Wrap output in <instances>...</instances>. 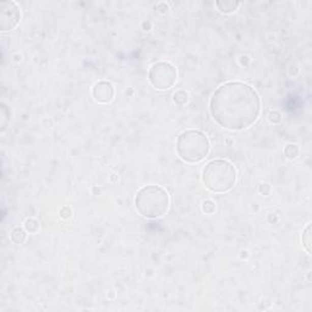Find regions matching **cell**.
Returning <instances> with one entry per match:
<instances>
[{"mask_svg":"<svg viewBox=\"0 0 312 312\" xmlns=\"http://www.w3.org/2000/svg\"><path fill=\"white\" fill-rule=\"evenodd\" d=\"M137 211L143 217L155 220L162 217L169 208V195L159 185H145L138 190L134 199Z\"/></svg>","mask_w":312,"mask_h":312,"instance_id":"obj_2","label":"cell"},{"mask_svg":"<svg viewBox=\"0 0 312 312\" xmlns=\"http://www.w3.org/2000/svg\"><path fill=\"white\" fill-rule=\"evenodd\" d=\"M178 156L188 163H196L206 159L211 149L209 138L203 132L188 129L179 134L176 144Z\"/></svg>","mask_w":312,"mask_h":312,"instance_id":"obj_4","label":"cell"},{"mask_svg":"<svg viewBox=\"0 0 312 312\" xmlns=\"http://www.w3.org/2000/svg\"><path fill=\"white\" fill-rule=\"evenodd\" d=\"M284 155H286L290 160L296 159V157H298V155H299L298 145H295V144L287 145L286 149H284Z\"/></svg>","mask_w":312,"mask_h":312,"instance_id":"obj_11","label":"cell"},{"mask_svg":"<svg viewBox=\"0 0 312 312\" xmlns=\"http://www.w3.org/2000/svg\"><path fill=\"white\" fill-rule=\"evenodd\" d=\"M93 98L97 103L100 104H107L112 100L115 97V88L107 81H100L95 83L93 87Z\"/></svg>","mask_w":312,"mask_h":312,"instance_id":"obj_7","label":"cell"},{"mask_svg":"<svg viewBox=\"0 0 312 312\" xmlns=\"http://www.w3.org/2000/svg\"><path fill=\"white\" fill-rule=\"evenodd\" d=\"M21 21V9L15 2H3L0 4V29L3 32L16 29Z\"/></svg>","mask_w":312,"mask_h":312,"instance_id":"obj_6","label":"cell"},{"mask_svg":"<svg viewBox=\"0 0 312 312\" xmlns=\"http://www.w3.org/2000/svg\"><path fill=\"white\" fill-rule=\"evenodd\" d=\"M24 228H26L27 232H30V233H36V232L39 230V223L36 220H33V218H30V220H27L26 223H24Z\"/></svg>","mask_w":312,"mask_h":312,"instance_id":"obj_13","label":"cell"},{"mask_svg":"<svg viewBox=\"0 0 312 312\" xmlns=\"http://www.w3.org/2000/svg\"><path fill=\"white\" fill-rule=\"evenodd\" d=\"M261 111L260 97L250 86L227 82L216 89L210 100V114L222 128L243 131L254 125Z\"/></svg>","mask_w":312,"mask_h":312,"instance_id":"obj_1","label":"cell"},{"mask_svg":"<svg viewBox=\"0 0 312 312\" xmlns=\"http://www.w3.org/2000/svg\"><path fill=\"white\" fill-rule=\"evenodd\" d=\"M174 100L176 104L178 105H184L188 103V94L184 91H178L175 93Z\"/></svg>","mask_w":312,"mask_h":312,"instance_id":"obj_12","label":"cell"},{"mask_svg":"<svg viewBox=\"0 0 312 312\" xmlns=\"http://www.w3.org/2000/svg\"><path fill=\"white\" fill-rule=\"evenodd\" d=\"M240 5L239 2H234V0H227V2H216V6L221 12L223 14H232L238 9Z\"/></svg>","mask_w":312,"mask_h":312,"instance_id":"obj_8","label":"cell"},{"mask_svg":"<svg viewBox=\"0 0 312 312\" xmlns=\"http://www.w3.org/2000/svg\"><path fill=\"white\" fill-rule=\"evenodd\" d=\"M177 81V70L174 65L165 61L154 64L149 70V82L154 88L166 91L172 88Z\"/></svg>","mask_w":312,"mask_h":312,"instance_id":"obj_5","label":"cell"},{"mask_svg":"<svg viewBox=\"0 0 312 312\" xmlns=\"http://www.w3.org/2000/svg\"><path fill=\"white\" fill-rule=\"evenodd\" d=\"M26 239H27V233H26V231L22 230V228L17 227V228H15V230H12L11 240L15 244L21 245V244H23L24 242H26Z\"/></svg>","mask_w":312,"mask_h":312,"instance_id":"obj_9","label":"cell"},{"mask_svg":"<svg viewBox=\"0 0 312 312\" xmlns=\"http://www.w3.org/2000/svg\"><path fill=\"white\" fill-rule=\"evenodd\" d=\"M203 182L212 193L230 191L237 183L236 167L227 160H212L203 169Z\"/></svg>","mask_w":312,"mask_h":312,"instance_id":"obj_3","label":"cell"},{"mask_svg":"<svg viewBox=\"0 0 312 312\" xmlns=\"http://www.w3.org/2000/svg\"><path fill=\"white\" fill-rule=\"evenodd\" d=\"M311 225L308 224L306 228H305L304 233H302V244H304L305 249L306 251L310 254L311 252Z\"/></svg>","mask_w":312,"mask_h":312,"instance_id":"obj_10","label":"cell"},{"mask_svg":"<svg viewBox=\"0 0 312 312\" xmlns=\"http://www.w3.org/2000/svg\"><path fill=\"white\" fill-rule=\"evenodd\" d=\"M280 114L278 112V111H271L270 112V115H268V120H270V121L272 122V123H277V122H279L280 120Z\"/></svg>","mask_w":312,"mask_h":312,"instance_id":"obj_14","label":"cell"}]
</instances>
